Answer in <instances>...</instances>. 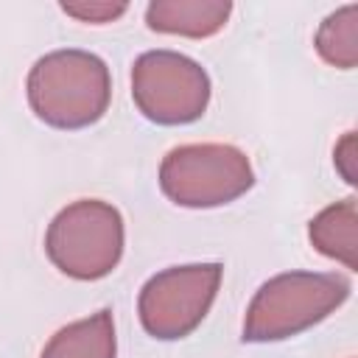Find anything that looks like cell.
I'll list each match as a JSON object with an SVG mask.
<instances>
[{"label": "cell", "mask_w": 358, "mask_h": 358, "mask_svg": "<svg viewBox=\"0 0 358 358\" xmlns=\"http://www.w3.org/2000/svg\"><path fill=\"white\" fill-rule=\"evenodd\" d=\"M45 249L50 260L70 277L95 280L109 274L123 252V221L115 207L84 199L64 207L50 229Z\"/></svg>", "instance_id": "obj_3"}, {"label": "cell", "mask_w": 358, "mask_h": 358, "mask_svg": "<svg viewBox=\"0 0 358 358\" xmlns=\"http://www.w3.org/2000/svg\"><path fill=\"white\" fill-rule=\"evenodd\" d=\"M316 48L324 62L350 70L358 62V6H344L319 28Z\"/></svg>", "instance_id": "obj_10"}, {"label": "cell", "mask_w": 358, "mask_h": 358, "mask_svg": "<svg viewBox=\"0 0 358 358\" xmlns=\"http://www.w3.org/2000/svg\"><path fill=\"white\" fill-rule=\"evenodd\" d=\"M159 185L182 207H215L249 190L252 168L232 145H182L165 157Z\"/></svg>", "instance_id": "obj_4"}, {"label": "cell", "mask_w": 358, "mask_h": 358, "mask_svg": "<svg viewBox=\"0 0 358 358\" xmlns=\"http://www.w3.org/2000/svg\"><path fill=\"white\" fill-rule=\"evenodd\" d=\"M350 294V282L338 274H280L268 280L252 299L243 322L246 341H277L324 319Z\"/></svg>", "instance_id": "obj_2"}, {"label": "cell", "mask_w": 358, "mask_h": 358, "mask_svg": "<svg viewBox=\"0 0 358 358\" xmlns=\"http://www.w3.org/2000/svg\"><path fill=\"white\" fill-rule=\"evenodd\" d=\"M131 95L140 112L157 123H190L210 98L207 73L187 56L171 50H151L134 62Z\"/></svg>", "instance_id": "obj_5"}, {"label": "cell", "mask_w": 358, "mask_h": 358, "mask_svg": "<svg viewBox=\"0 0 358 358\" xmlns=\"http://www.w3.org/2000/svg\"><path fill=\"white\" fill-rule=\"evenodd\" d=\"M221 282V266H182L151 277L140 294L143 327L157 338L187 336L207 313L215 288Z\"/></svg>", "instance_id": "obj_6"}, {"label": "cell", "mask_w": 358, "mask_h": 358, "mask_svg": "<svg viewBox=\"0 0 358 358\" xmlns=\"http://www.w3.org/2000/svg\"><path fill=\"white\" fill-rule=\"evenodd\" d=\"M232 6L229 3H201V0H171L151 3L145 11L148 28L162 34L185 36H210L224 28Z\"/></svg>", "instance_id": "obj_7"}, {"label": "cell", "mask_w": 358, "mask_h": 358, "mask_svg": "<svg viewBox=\"0 0 358 358\" xmlns=\"http://www.w3.org/2000/svg\"><path fill=\"white\" fill-rule=\"evenodd\" d=\"M109 70L84 50H56L39 59L28 76V101L34 112L59 129L95 123L109 103Z\"/></svg>", "instance_id": "obj_1"}, {"label": "cell", "mask_w": 358, "mask_h": 358, "mask_svg": "<svg viewBox=\"0 0 358 358\" xmlns=\"http://www.w3.org/2000/svg\"><path fill=\"white\" fill-rule=\"evenodd\" d=\"M62 11L64 14H73L84 22H109L115 17H120L126 11V6H112V3H90V6H70V3H62Z\"/></svg>", "instance_id": "obj_11"}, {"label": "cell", "mask_w": 358, "mask_h": 358, "mask_svg": "<svg viewBox=\"0 0 358 358\" xmlns=\"http://www.w3.org/2000/svg\"><path fill=\"white\" fill-rule=\"evenodd\" d=\"M42 358H115V324L109 310L62 327L42 350Z\"/></svg>", "instance_id": "obj_8"}, {"label": "cell", "mask_w": 358, "mask_h": 358, "mask_svg": "<svg viewBox=\"0 0 358 358\" xmlns=\"http://www.w3.org/2000/svg\"><path fill=\"white\" fill-rule=\"evenodd\" d=\"M310 241L319 252L341 260L347 268H355V204L344 199L341 204L327 207L316 221H310Z\"/></svg>", "instance_id": "obj_9"}]
</instances>
